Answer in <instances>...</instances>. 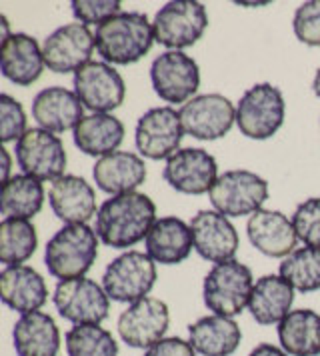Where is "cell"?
<instances>
[{"label":"cell","mask_w":320,"mask_h":356,"mask_svg":"<svg viewBox=\"0 0 320 356\" xmlns=\"http://www.w3.org/2000/svg\"><path fill=\"white\" fill-rule=\"evenodd\" d=\"M157 222V204L144 193L112 196L96 212V234L111 248H130L146 241Z\"/></svg>","instance_id":"6da1fadb"},{"label":"cell","mask_w":320,"mask_h":356,"mask_svg":"<svg viewBox=\"0 0 320 356\" xmlns=\"http://www.w3.org/2000/svg\"><path fill=\"white\" fill-rule=\"evenodd\" d=\"M95 42L102 63L134 65L152 49L154 29L143 13H120L96 26Z\"/></svg>","instance_id":"7a4b0ae2"},{"label":"cell","mask_w":320,"mask_h":356,"mask_svg":"<svg viewBox=\"0 0 320 356\" xmlns=\"http://www.w3.org/2000/svg\"><path fill=\"white\" fill-rule=\"evenodd\" d=\"M98 234L88 225H66L47 244L48 275L61 280L82 278L98 259Z\"/></svg>","instance_id":"3957f363"},{"label":"cell","mask_w":320,"mask_h":356,"mask_svg":"<svg viewBox=\"0 0 320 356\" xmlns=\"http://www.w3.org/2000/svg\"><path fill=\"white\" fill-rule=\"evenodd\" d=\"M255 289L253 270L239 260L214 264L205 276L202 296L208 310L218 316L234 318L250 302Z\"/></svg>","instance_id":"277c9868"},{"label":"cell","mask_w":320,"mask_h":356,"mask_svg":"<svg viewBox=\"0 0 320 356\" xmlns=\"http://www.w3.org/2000/svg\"><path fill=\"white\" fill-rule=\"evenodd\" d=\"M287 102L278 86L258 82L250 86L237 104V127L253 140H266L285 124Z\"/></svg>","instance_id":"5b68a950"},{"label":"cell","mask_w":320,"mask_h":356,"mask_svg":"<svg viewBox=\"0 0 320 356\" xmlns=\"http://www.w3.org/2000/svg\"><path fill=\"white\" fill-rule=\"evenodd\" d=\"M152 29L154 40L164 49H189L207 33V6L196 0H170L154 15Z\"/></svg>","instance_id":"8992f818"},{"label":"cell","mask_w":320,"mask_h":356,"mask_svg":"<svg viewBox=\"0 0 320 356\" xmlns=\"http://www.w3.org/2000/svg\"><path fill=\"white\" fill-rule=\"evenodd\" d=\"M208 196L214 211L228 218L253 216L269 200V182L253 170H226L216 178Z\"/></svg>","instance_id":"52a82bcc"},{"label":"cell","mask_w":320,"mask_h":356,"mask_svg":"<svg viewBox=\"0 0 320 356\" xmlns=\"http://www.w3.org/2000/svg\"><path fill=\"white\" fill-rule=\"evenodd\" d=\"M157 284V262L146 252L127 250L112 260L102 275V289L114 302H136Z\"/></svg>","instance_id":"ba28073f"},{"label":"cell","mask_w":320,"mask_h":356,"mask_svg":"<svg viewBox=\"0 0 320 356\" xmlns=\"http://www.w3.org/2000/svg\"><path fill=\"white\" fill-rule=\"evenodd\" d=\"M52 302L64 321L77 324H100L109 318L111 298L102 284L82 276L61 280L52 294Z\"/></svg>","instance_id":"9c48e42d"},{"label":"cell","mask_w":320,"mask_h":356,"mask_svg":"<svg viewBox=\"0 0 320 356\" xmlns=\"http://www.w3.org/2000/svg\"><path fill=\"white\" fill-rule=\"evenodd\" d=\"M150 82L157 97L164 102L186 104L200 86V68L182 50H166L152 60Z\"/></svg>","instance_id":"30bf717a"},{"label":"cell","mask_w":320,"mask_h":356,"mask_svg":"<svg viewBox=\"0 0 320 356\" xmlns=\"http://www.w3.org/2000/svg\"><path fill=\"white\" fill-rule=\"evenodd\" d=\"M178 114L184 134L196 140H218L237 122V106L218 92L194 97L180 106Z\"/></svg>","instance_id":"8fae6325"},{"label":"cell","mask_w":320,"mask_h":356,"mask_svg":"<svg viewBox=\"0 0 320 356\" xmlns=\"http://www.w3.org/2000/svg\"><path fill=\"white\" fill-rule=\"evenodd\" d=\"M16 162L22 175L40 182L64 177L66 150L63 140L45 129H29L16 143Z\"/></svg>","instance_id":"7c38bea8"},{"label":"cell","mask_w":320,"mask_h":356,"mask_svg":"<svg viewBox=\"0 0 320 356\" xmlns=\"http://www.w3.org/2000/svg\"><path fill=\"white\" fill-rule=\"evenodd\" d=\"M96 42L95 33L80 22H70L50 33L42 42V56L48 70L56 74L79 72L82 66L93 63Z\"/></svg>","instance_id":"4fadbf2b"},{"label":"cell","mask_w":320,"mask_h":356,"mask_svg":"<svg viewBox=\"0 0 320 356\" xmlns=\"http://www.w3.org/2000/svg\"><path fill=\"white\" fill-rule=\"evenodd\" d=\"M184 130L180 122V114L170 106L150 108L138 118L134 130L136 150L143 159L162 161L170 159L182 143Z\"/></svg>","instance_id":"5bb4252c"},{"label":"cell","mask_w":320,"mask_h":356,"mask_svg":"<svg viewBox=\"0 0 320 356\" xmlns=\"http://www.w3.org/2000/svg\"><path fill=\"white\" fill-rule=\"evenodd\" d=\"M162 177L176 193L200 196L210 193L221 175L216 159L205 148H180L166 161Z\"/></svg>","instance_id":"9a60e30c"},{"label":"cell","mask_w":320,"mask_h":356,"mask_svg":"<svg viewBox=\"0 0 320 356\" xmlns=\"http://www.w3.org/2000/svg\"><path fill=\"white\" fill-rule=\"evenodd\" d=\"M170 324V310L164 300L146 296L132 305L118 316V334L130 348H150L164 339Z\"/></svg>","instance_id":"2e32d148"},{"label":"cell","mask_w":320,"mask_h":356,"mask_svg":"<svg viewBox=\"0 0 320 356\" xmlns=\"http://www.w3.org/2000/svg\"><path fill=\"white\" fill-rule=\"evenodd\" d=\"M74 92L93 113H109L118 108L127 97L122 74L109 63H88L74 74Z\"/></svg>","instance_id":"e0dca14e"},{"label":"cell","mask_w":320,"mask_h":356,"mask_svg":"<svg viewBox=\"0 0 320 356\" xmlns=\"http://www.w3.org/2000/svg\"><path fill=\"white\" fill-rule=\"evenodd\" d=\"M194 250L208 262L221 264L234 259L239 250V232L218 211H198L191 220Z\"/></svg>","instance_id":"ac0fdd59"},{"label":"cell","mask_w":320,"mask_h":356,"mask_svg":"<svg viewBox=\"0 0 320 356\" xmlns=\"http://www.w3.org/2000/svg\"><path fill=\"white\" fill-rule=\"evenodd\" d=\"M32 118L38 129L52 134L74 130L84 118V104L74 90L64 86H48L32 100Z\"/></svg>","instance_id":"d6986e66"},{"label":"cell","mask_w":320,"mask_h":356,"mask_svg":"<svg viewBox=\"0 0 320 356\" xmlns=\"http://www.w3.org/2000/svg\"><path fill=\"white\" fill-rule=\"evenodd\" d=\"M248 241L258 252L271 259H287L298 243L292 218L280 211L260 209L246 222Z\"/></svg>","instance_id":"ffe728a7"},{"label":"cell","mask_w":320,"mask_h":356,"mask_svg":"<svg viewBox=\"0 0 320 356\" xmlns=\"http://www.w3.org/2000/svg\"><path fill=\"white\" fill-rule=\"evenodd\" d=\"M50 209L64 225H86L96 212V193L82 177L64 175L50 184Z\"/></svg>","instance_id":"44dd1931"},{"label":"cell","mask_w":320,"mask_h":356,"mask_svg":"<svg viewBox=\"0 0 320 356\" xmlns=\"http://www.w3.org/2000/svg\"><path fill=\"white\" fill-rule=\"evenodd\" d=\"M47 68L42 47L31 34L15 33L0 42V70L16 86H31Z\"/></svg>","instance_id":"7402d4cb"},{"label":"cell","mask_w":320,"mask_h":356,"mask_svg":"<svg viewBox=\"0 0 320 356\" xmlns=\"http://www.w3.org/2000/svg\"><path fill=\"white\" fill-rule=\"evenodd\" d=\"M0 298L10 310L29 314L47 305L48 286L42 275L32 266H6L0 273Z\"/></svg>","instance_id":"603a6c76"},{"label":"cell","mask_w":320,"mask_h":356,"mask_svg":"<svg viewBox=\"0 0 320 356\" xmlns=\"http://www.w3.org/2000/svg\"><path fill=\"white\" fill-rule=\"evenodd\" d=\"M144 246L146 254L157 264H180L191 257L194 248L191 225L178 216H160L150 228Z\"/></svg>","instance_id":"cb8c5ba5"},{"label":"cell","mask_w":320,"mask_h":356,"mask_svg":"<svg viewBox=\"0 0 320 356\" xmlns=\"http://www.w3.org/2000/svg\"><path fill=\"white\" fill-rule=\"evenodd\" d=\"M96 186L111 196L136 193L146 180V164L143 156L134 152L116 150L109 156L98 159L93 168Z\"/></svg>","instance_id":"d4e9b609"},{"label":"cell","mask_w":320,"mask_h":356,"mask_svg":"<svg viewBox=\"0 0 320 356\" xmlns=\"http://www.w3.org/2000/svg\"><path fill=\"white\" fill-rule=\"evenodd\" d=\"M13 342L18 356H56L61 350V330L50 314L36 310L16 321Z\"/></svg>","instance_id":"484cf974"},{"label":"cell","mask_w":320,"mask_h":356,"mask_svg":"<svg viewBox=\"0 0 320 356\" xmlns=\"http://www.w3.org/2000/svg\"><path fill=\"white\" fill-rule=\"evenodd\" d=\"M240 340L242 330L234 318L210 314L189 326V342L196 355L230 356L239 350Z\"/></svg>","instance_id":"4316f807"},{"label":"cell","mask_w":320,"mask_h":356,"mask_svg":"<svg viewBox=\"0 0 320 356\" xmlns=\"http://www.w3.org/2000/svg\"><path fill=\"white\" fill-rule=\"evenodd\" d=\"M294 302V289L280 275L260 276L250 294L248 310L256 323L262 326L280 324Z\"/></svg>","instance_id":"83f0119b"},{"label":"cell","mask_w":320,"mask_h":356,"mask_svg":"<svg viewBox=\"0 0 320 356\" xmlns=\"http://www.w3.org/2000/svg\"><path fill=\"white\" fill-rule=\"evenodd\" d=\"M74 145L86 156H109L118 150L125 140V124L109 113H93L84 116L74 129Z\"/></svg>","instance_id":"f1b7e54d"},{"label":"cell","mask_w":320,"mask_h":356,"mask_svg":"<svg viewBox=\"0 0 320 356\" xmlns=\"http://www.w3.org/2000/svg\"><path fill=\"white\" fill-rule=\"evenodd\" d=\"M280 348L288 356H320V314L310 308L290 310L276 326Z\"/></svg>","instance_id":"f546056e"},{"label":"cell","mask_w":320,"mask_h":356,"mask_svg":"<svg viewBox=\"0 0 320 356\" xmlns=\"http://www.w3.org/2000/svg\"><path fill=\"white\" fill-rule=\"evenodd\" d=\"M42 204H45V186L40 180L26 175H15L8 182L2 184L0 211L4 218L31 220L42 211Z\"/></svg>","instance_id":"4dcf8cb0"},{"label":"cell","mask_w":320,"mask_h":356,"mask_svg":"<svg viewBox=\"0 0 320 356\" xmlns=\"http://www.w3.org/2000/svg\"><path fill=\"white\" fill-rule=\"evenodd\" d=\"M38 246V234L31 220L4 218L0 222V262L20 266L31 259Z\"/></svg>","instance_id":"1f68e13d"},{"label":"cell","mask_w":320,"mask_h":356,"mask_svg":"<svg viewBox=\"0 0 320 356\" xmlns=\"http://www.w3.org/2000/svg\"><path fill=\"white\" fill-rule=\"evenodd\" d=\"M280 276L298 292L320 291V248L303 246L280 262Z\"/></svg>","instance_id":"d6a6232c"},{"label":"cell","mask_w":320,"mask_h":356,"mask_svg":"<svg viewBox=\"0 0 320 356\" xmlns=\"http://www.w3.org/2000/svg\"><path fill=\"white\" fill-rule=\"evenodd\" d=\"M64 346L68 356H118V342L100 324L72 326L64 337Z\"/></svg>","instance_id":"836d02e7"},{"label":"cell","mask_w":320,"mask_h":356,"mask_svg":"<svg viewBox=\"0 0 320 356\" xmlns=\"http://www.w3.org/2000/svg\"><path fill=\"white\" fill-rule=\"evenodd\" d=\"M292 225L304 246L320 248V196L306 198L292 214Z\"/></svg>","instance_id":"e575fe53"},{"label":"cell","mask_w":320,"mask_h":356,"mask_svg":"<svg viewBox=\"0 0 320 356\" xmlns=\"http://www.w3.org/2000/svg\"><path fill=\"white\" fill-rule=\"evenodd\" d=\"M26 114L10 95H0V138L4 145L18 143L26 134Z\"/></svg>","instance_id":"d590c367"},{"label":"cell","mask_w":320,"mask_h":356,"mask_svg":"<svg viewBox=\"0 0 320 356\" xmlns=\"http://www.w3.org/2000/svg\"><path fill=\"white\" fill-rule=\"evenodd\" d=\"M292 31L306 47H320V0H308L296 8Z\"/></svg>","instance_id":"8d00e7d4"},{"label":"cell","mask_w":320,"mask_h":356,"mask_svg":"<svg viewBox=\"0 0 320 356\" xmlns=\"http://www.w3.org/2000/svg\"><path fill=\"white\" fill-rule=\"evenodd\" d=\"M72 15L80 24L100 26L109 18L122 13V2L118 0H72Z\"/></svg>","instance_id":"74e56055"},{"label":"cell","mask_w":320,"mask_h":356,"mask_svg":"<svg viewBox=\"0 0 320 356\" xmlns=\"http://www.w3.org/2000/svg\"><path fill=\"white\" fill-rule=\"evenodd\" d=\"M144 356H196V350L192 348L189 340L178 337H164L150 348H146Z\"/></svg>","instance_id":"f35d334b"},{"label":"cell","mask_w":320,"mask_h":356,"mask_svg":"<svg viewBox=\"0 0 320 356\" xmlns=\"http://www.w3.org/2000/svg\"><path fill=\"white\" fill-rule=\"evenodd\" d=\"M248 356H288L280 346H274V344H258L255 346L253 350H250V355Z\"/></svg>","instance_id":"ab89813d"},{"label":"cell","mask_w":320,"mask_h":356,"mask_svg":"<svg viewBox=\"0 0 320 356\" xmlns=\"http://www.w3.org/2000/svg\"><path fill=\"white\" fill-rule=\"evenodd\" d=\"M0 154H2V184H4L13 178L10 177V154L4 146L0 148Z\"/></svg>","instance_id":"60d3db41"},{"label":"cell","mask_w":320,"mask_h":356,"mask_svg":"<svg viewBox=\"0 0 320 356\" xmlns=\"http://www.w3.org/2000/svg\"><path fill=\"white\" fill-rule=\"evenodd\" d=\"M312 92L320 98V68L317 70V74H314V81H312Z\"/></svg>","instance_id":"b9f144b4"},{"label":"cell","mask_w":320,"mask_h":356,"mask_svg":"<svg viewBox=\"0 0 320 356\" xmlns=\"http://www.w3.org/2000/svg\"><path fill=\"white\" fill-rule=\"evenodd\" d=\"M271 2H239V6H269Z\"/></svg>","instance_id":"7bdbcfd3"}]
</instances>
